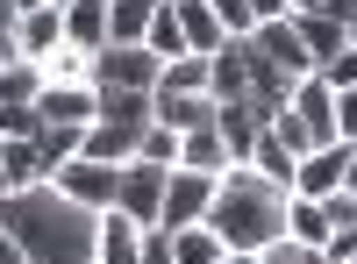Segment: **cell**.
Masks as SVG:
<instances>
[{
	"mask_svg": "<svg viewBox=\"0 0 357 264\" xmlns=\"http://www.w3.org/2000/svg\"><path fill=\"white\" fill-rule=\"evenodd\" d=\"M0 228L22 243L29 264H93V243H100V215L79 208L72 193H57L50 179L15 186L0 200Z\"/></svg>",
	"mask_w": 357,
	"mask_h": 264,
	"instance_id": "6da1fadb",
	"label": "cell"
},
{
	"mask_svg": "<svg viewBox=\"0 0 357 264\" xmlns=\"http://www.w3.org/2000/svg\"><path fill=\"white\" fill-rule=\"evenodd\" d=\"M200 222L222 236V250H264L272 236H286V186H272L257 164H229Z\"/></svg>",
	"mask_w": 357,
	"mask_h": 264,
	"instance_id": "7a4b0ae2",
	"label": "cell"
},
{
	"mask_svg": "<svg viewBox=\"0 0 357 264\" xmlns=\"http://www.w3.org/2000/svg\"><path fill=\"white\" fill-rule=\"evenodd\" d=\"M158 72H165L158 50H143V43H107L86 79H93L100 93H158Z\"/></svg>",
	"mask_w": 357,
	"mask_h": 264,
	"instance_id": "3957f363",
	"label": "cell"
},
{
	"mask_svg": "<svg viewBox=\"0 0 357 264\" xmlns=\"http://www.w3.org/2000/svg\"><path fill=\"white\" fill-rule=\"evenodd\" d=\"M165 179H172V164L129 157V164H122V186H114V208H122L136 228H158V208H165Z\"/></svg>",
	"mask_w": 357,
	"mask_h": 264,
	"instance_id": "277c9868",
	"label": "cell"
},
{
	"mask_svg": "<svg viewBox=\"0 0 357 264\" xmlns=\"http://www.w3.org/2000/svg\"><path fill=\"white\" fill-rule=\"evenodd\" d=\"M215 179L222 171H186V164H172V179H165V208H158V228H193L207 215V200H215Z\"/></svg>",
	"mask_w": 357,
	"mask_h": 264,
	"instance_id": "5b68a950",
	"label": "cell"
},
{
	"mask_svg": "<svg viewBox=\"0 0 357 264\" xmlns=\"http://www.w3.org/2000/svg\"><path fill=\"white\" fill-rule=\"evenodd\" d=\"M50 186L57 193H72L79 200V208H114V186H122V164H93V157H65V164H57L50 171Z\"/></svg>",
	"mask_w": 357,
	"mask_h": 264,
	"instance_id": "8992f818",
	"label": "cell"
},
{
	"mask_svg": "<svg viewBox=\"0 0 357 264\" xmlns=\"http://www.w3.org/2000/svg\"><path fill=\"white\" fill-rule=\"evenodd\" d=\"M93 107H100L93 79H50L43 93H36V114L57 122V129H86V122H93Z\"/></svg>",
	"mask_w": 357,
	"mask_h": 264,
	"instance_id": "52a82bcc",
	"label": "cell"
},
{
	"mask_svg": "<svg viewBox=\"0 0 357 264\" xmlns=\"http://www.w3.org/2000/svg\"><path fill=\"white\" fill-rule=\"evenodd\" d=\"M343 164H350V143H321V150H307L301 164H293V193H301V200L343 193Z\"/></svg>",
	"mask_w": 357,
	"mask_h": 264,
	"instance_id": "ba28073f",
	"label": "cell"
},
{
	"mask_svg": "<svg viewBox=\"0 0 357 264\" xmlns=\"http://www.w3.org/2000/svg\"><path fill=\"white\" fill-rule=\"evenodd\" d=\"M250 43H257L264 57H272V65H279L286 79H314V57H307V43H301V36H293V22H286V15L257 22V29H250Z\"/></svg>",
	"mask_w": 357,
	"mask_h": 264,
	"instance_id": "9c48e42d",
	"label": "cell"
},
{
	"mask_svg": "<svg viewBox=\"0 0 357 264\" xmlns=\"http://www.w3.org/2000/svg\"><path fill=\"white\" fill-rule=\"evenodd\" d=\"M286 107H293V114L307 122L314 150H321V143H343V136H336V93H329V79H301V86H293V100H286Z\"/></svg>",
	"mask_w": 357,
	"mask_h": 264,
	"instance_id": "30bf717a",
	"label": "cell"
},
{
	"mask_svg": "<svg viewBox=\"0 0 357 264\" xmlns=\"http://www.w3.org/2000/svg\"><path fill=\"white\" fill-rule=\"evenodd\" d=\"M143 257V228L122 215V208H100V243H93V264H136Z\"/></svg>",
	"mask_w": 357,
	"mask_h": 264,
	"instance_id": "8fae6325",
	"label": "cell"
},
{
	"mask_svg": "<svg viewBox=\"0 0 357 264\" xmlns=\"http://www.w3.org/2000/svg\"><path fill=\"white\" fill-rule=\"evenodd\" d=\"M15 43H22L29 65H43V57L65 43V8H43V0H36V8L22 15V29H15Z\"/></svg>",
	"mask_w": 357,
	"mask_h": 264,
	"instance_id": "7c38bea8",
	"label": "cell"
},
{
	"mask_svg": "<svg viewBox=\"0 0 357 264\" xmlns=\"http://www.w3.org/2000/svg\"><path fill=\"white\" fill-rule=\"evenodd\" d=\"M172 15H178V29H186V50L193 57H215L229 43V29H222V15L207 8V0H172Z\"/></svg>",
	"mask_w": 357,
	"mask_h": 264,
	"instance_id": "4fadbf2b",
	"label": "cell"
},
{
	"mask_svg": "<svg viewBox=\"0 0 357 264\" xmlns=\"http://www.w3.org/2000/svg\"><path fill=\"white\" fill-rule=\"evenodd\" d=\"M151 107H158V122L165 129H178V136H193V129H207L215 122V93H151Z\"/></svg>",
	"mask_w": 357,
	"mask_h": 264,
	"instance_id": "5bb4252c",
	"label": "cell"
},
{
	"mask_svg": "<svg viewBox=\"0 0 357 264\" xmlns=\"http://www.w3.org/2000/svg\"><path fill=\"white\" fill-rule=\"evenodd\" d=\"M79 157H93V164H129V157H136V129H122V122H86V129H79Z\"/></svg>",
	"mask_w": 357,
	"mask_h": 264,
	"instance_id": "9a60e30c",
	"label": "cell"
},
{
	"mask_svg": "<svg viewBox=\"0 0 357 264\" xmlns=\"http://www.w3.org/2000/svg\"><path fill=\"white\" fill-rule=\"evenodd\" d=\"M65 43L86 50V57L107 50V0H72L65 8Z\"/></svg>",
	"mask_w": 357,
	"mask_h": 264,
	"instance_id": "2e32d148",
	"label": "cell"
},
{
	"mask_svg": "<svg viewBox=\"0 0 357 264\" xmlns=\"http://www.w3.org/2000/svg\"><path fill=\"white\" fill-rule=\"evenodd\" d=\"M286 22H293V36L307 43L314 72H321V65H329V57L343 50V22H336V15H321V8H314V15H286Z\"/></svg>",
	"mask_w": 357,
	"mask_h": 264,
	"instance_id": "e0dca14e",
	"label": "cell"
},
{
	"mask_svg": "<svg viewBox=\"0 0 357 264\" xmlns=\"http://www.w3.org/2000/svg\"><path fill=\"white\" fill-rule=\"evenodd\" d=\"M178 164H186V171H229V143H222V129L207 122V129H193V136H178Z\"/></svg>",
	"mask_w": 357,
	"mask_h": 264,
	"instance_id": "ac0fdd59",
	"label": "cell"
},
{
	"mask_svg": "<svg viewBox=\"0 0 357 264\" xmlns=\"http://www.w3.org/2000/svg\"><path fill=\"white\" fill-rule=\"evenodd\" d=\"M172 236V264H222V236L207 222H193V228H165Z\"/></svg>",
	"mask_w": 357,
	"mask_h": 264,
	"instance_id": "d6986e66",
	"label": "cell"
},
{
	"mask_svg": "<svg viewBox=\"0 0 357 264\" xmlns=\"http://www.w3.org/2000/svg\"><path fill=\"white\" fill-rule=\"evenodd\" d=\"M158 0H107V43H143Z\"/></svg>",
	"mask_w": 357,
	"mask_h": 264,
	"instance_id": "ffe728a7",
	"label": "cell"
},
{
	"mask_svg": "<svg viewBox=\"0 0 357 264\" xmlns=\"http://www.w3.org/2000/svg\"><path fill=\"white\" fill-rule=\"evenodd\" d=\"M250 164H257L272 186H286V193H293V164H301V157H293V150H286V143H279L272 129H257V143H250Z\"/></svg>",
	"mask_w": 357,
	"mask_h": 264,
	"instance_id": "44dd1931",
	"label": "cell"
},
{
	"mask_svg": "<svg viewBox=\"0 0 357 264\" xmlns=\"http://www.w3.org/2000/svg\"><path fill=\"white\" fill-rule=\"evenodd\" d=\"M43 86V65H0V107H36Z\"/></svg>",
	"mask_w": 357,
	"mask_h": 264,
	"instance_id": "7402d4cb",
	"label": "cell"
},
{
	"mask_svg": "<svg viewBox=\"0 0 357 264\" xmlns=\"http://www.w3.org/2000/svg\"><path fill=\"white\" fill-rule=\"evenodd\" d=\"M143 50H158V57H193V50H186V29H178V15H172V0H158L151 29H143Z\"/></svg>",
	"mask_w": 357,
	"mask_h": 264,
	"instance_id": "603a6c76",
	"label": "cell"
},
{
	"mask_svg": "<svg viewBox=\"0 0 357 264\" xmlns=\"http://www.w3.org/2000/svg\"><path fill=\"white\" fill-rule=\"evenodd\" d=\"M0 171L15 186H43V164H36V136H8L0 143Z\"/></svg>",
	"mask_w": 357,
	"mask_h": 264,
	"instance_id": "cb8c5ba5",
	"label": "cell"
},
{
	"mask_svg": "<svg viewBox=\"0 0 357 264\" xmlns=\"http://www.w3.org/2000/svg\"><path fill=\"white\" fill-rule=\"evenodd\" d=\"M158 93H207V57H165Z\"/></svg>",
	"mask_w": 357,
	"mask_h": 264,
	"instance_id": "d4e9b609",
	"label": "cell"
},
{
	"mask_svg": "<svg viewBox=\"0 0 357 264\" xmlns=\"http://www.w3.org/2000/svg\"><path fill=\"white\" fill-rule=\"evenodd\" d=\"M65 157H79V129H57V122H43V129H36V164H43V179H50V171L65 164Z\"/></svg>",
	"mask_w": 357,
	"mask_h": 264,
	"instance_id": "484cf974",
	"label": "cell"
},
{
	"mask_svg": "<svg viewBox=\"0 0 357 264\" xmlns=\"http://www.w3.org/2000/svg\"><path fill=\"white\" fill-rule=\"evenodd\" d=\"M257 264H329V257H321L314 243H301V236H272L257 250Z\"/></svg>",
	"mask_w": 357,
	"mask_h": 264,
	"instance_id": "4316f807",
	"label": "cell"
},
{
	"mask_svg": "<svg viewBox=\"0 0 357 264\" xmlns=\"http://www.w3.org/2000/svg\"><path fill=\"white\" fill-rule=\"evenodd\" d=\"M136 157H151V164H178V129H165V122H151L136 136Z\"/></svg>",
	"mask_w": 357,
	"mask_h": 264,
	"instance_id": "83f0119b",
	"label": "cell"
},
{
	"mask_svg": "<svg viewBox=\"0 0 357 264\" xmlns=\"http://www.w3.org/2000/svg\"><path fill=\"white\" fill-rule=\"evenodd\" d=\"M314 79H329V93H343V86H357V50L343 43V50H336V57H329V65H321Z\"/></svg>",
	"mask_w": 357,
	"mask_h": 264,
	"instance_id": "f1b7e54d",
	"label": "cell"
},
{
	"mask_svg": "<svg viewBox=\"0 0 357 264\" xmlns=\"http://www.w3.org/2000/svg\"><path fill=\"white\" fill-rule=\"evenodd\" d=\"M207 8L222 15V29H229V36H250V29H257V15H250V0H207Z\"/></svg>",
	"mask_w": 357,
	"mask_h": 264,
	"instance_id": "f546056e",
	"label": "cell"
},
{
	"mask_svg": "<svg viewBox=\"0 0 357 264\" xmlns=\"http://www.w3.org/2000/svg\"><path fill=\"white\" fill-rule=\"evenodd\" d=\"M36 129H43L36 107H0V143H8V136H36Z\"/></svg>",
	"mask_w": 357,
	"mask_h": 264,
	"instance_id": "4dcf8cb0",
	"label": "cell"
},
{
	"mask_svg": "<svg viewBox=\"0 0 357 264\" xmlns=\"http://www.w3.org/2000/svg\"><path fill=\"white\" fill-rule=\"evenodd\" d=\"M321 215H329V228H357V193H329Z\"/></svg>",
	"mask_w": 357,
	"mask_h": 264,
	"instance_id": "1f68e13d",
	"label": "cell"
},
{
	"mask_svg": "<svg viewBox=\"0 0 357 264\" xmlns=\"http://www.w3.org/2000/svg\"><path fill=\"white\" fill-rule=\"evenodd\" d=\"M336 136L357 143V86H343V93H336Z\"/></svg>",
	"mask_w": 357,
	"mask_h": 264,
	"instance_id": "d6a6232c",
	"label": "cell"
},
{
	"mask_svg": "<svg viewBox=\"0 0 357 264\" xmlns=\"http://www.w3.org/2000/svg\"><path fill=\"white\" fill-rule=\"evenodd\" d=\"M136 264H172V236L165 228H143V257Z\"/></svg>",
	"mask_w": 357,
	"mask_h": 264,
	"instance_id": "836d02e7",
	"label": "cell"
},
{
	"mask_svg": "<svg viewBox=\"0 0 357 264\" xmlns=\"http://www.w3.org/2000/svg\"><path fill=\"white\" fill-rule=\"evenodd\" d=\"M29 8H36V0H0V36H15V29H22V15Z\"/></svg>",
	"mask_w": 357,
	"mask_h": 264,
	"instance_id": "e575fe53",
	"label": "cell"
},
{
	"mask_svg": "<svg viewBox=\"0 0 357 264\" xmlns=\"http://www.w3.org/2000/svg\"><path fill=\"white\" fill-rule=\"evenodd\" d=\"M0 264H29V257H22V243L8 236V228H0Z\"/></svg>",
	"mask_w": 357,
	"mask_h": 264,
	"instance_id": "d590c367",
	"label": "cell"
},
{
	"mask_svg": "<svg viewBox=\"0 0 357 264\" xmlns=\"http://www.w3.org/2000/svg\"><path fill=\"white\" fill-rule=\"evenodd\" d=\"M250 15H257V22H272V15H286V0H250Z\"/></svg>",
	"mask_w": 357,
	"mask_h": 264,
	"instance_id": "8d00e7d4",
	"label": "cell"
},
{
	"mask_svg": "<svg viewBox=\"0 0 357 264\" xmlns=\"http://www.w3.org/2000/svg\"><path fill=\"white\" fill-rule=\"evenodd\" d=\"M343 193H357V143H350V164H343Z\"/></svg>",
	"mask_w": 357,
	"mask_h": 264,
	"instance_id": "74e56055",
	"label": "cell"
},
{
	"mask_svg": "<svg viewBox=\"0 0 357 264\" xmlns=\"http://www.w3.org/2000/svg\"><path fill=\"white\" fill-rule=\"evenodd\" d=\"M222 264H257V250H222Z\"/></svg>",
	"mask_w": 357,
	"mask_h": 264,
	"instance_id": "f35d334b",
	"label": "cell"
},
{
	"mask_svg": "<svg viewBox=\"0 0 357 264\" xmlns=\"http://www.w3.org/2000/svg\"><path fill=\"white\" fill-rule=\"evenodd\" d=\"M321 8V0H286V15H314Z\"/></svg>",
	"mask_w": 357,
	"mask_h": 264,
	"instance_id": "ab89813d",
	"label": "cell"
},
{
	"mask_svg": "<svg viewBox=\"0 0 357 264\" xmlns=\"http://www.w3.org/2000/svg\"><path fill=\"white\" fill-rule=\"evenodd\" d=\"M343 43H350V50H357V15H350V22H343Z\"/></svg>",
	"mask_w": 357,
	"mask_h": 264,
	"instance_id": "60d3db41",
	"label": "cell"
},
{
	"mask_svg": "<svg viewBox=\"0 0 357 264\" xmlns=\"http://www.w3.org/2000/svg\"><path fill=\"white\" fill-rule=\"evenodd\" d=\"M8 193H15V179H8V171H0V200H8Z\"/></svg>",
	"mask_w": 357,
	"mask_h": 264,
	"instance_id": "b9f144b4",
	"label": "cell"
},
{
	"mask_svg": "<svg viewBox=\"0 0 357 264\" xmlns=\"http://www.w3.org/2000/svg\"><path fill=\"white\" fill-rule=\"evenodd\" d=\"M43 8H72V0H43Z\"/></svg>",
	"mask_w": 357,
	"mask_h": 264,
	"instance_id": "7bdbcfd3",
	"label": "cell"
},
{
	"mask_svg": "<svg viewBox=\"0 0 357 264\" xmlns=\"http://www.w3.org/2000/svg\"><path fill=\"white\" fill-rule=\"evenodd\" d=\"M350 264H357V257H350Z\"/></svg>",
	"mask_w": 357,
	"mask_h": 264,
	"instance_id": "ee69618b",
	"label": "cell"
}]
</instances>
